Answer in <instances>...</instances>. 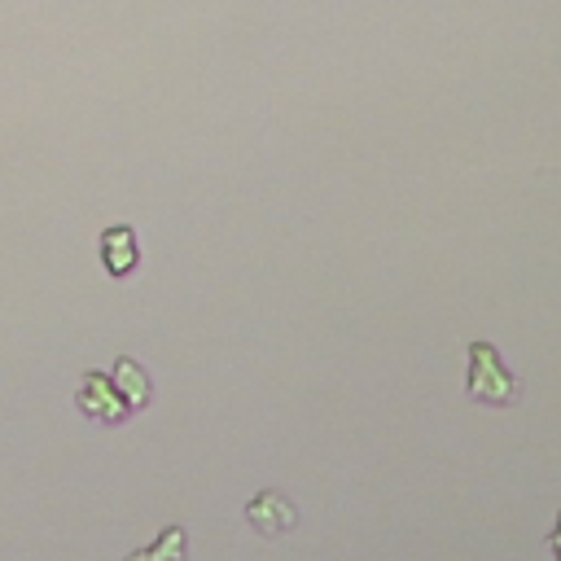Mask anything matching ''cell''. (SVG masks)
Listing matches in <instances>:
<instances>
[{
  "label": "cell",
  "mask_w": 561,
  "mask_h": 561,
  "mask_svg": "<svg viewBox=\"0 0 561 561\" xmlns=\"http://www.w3.org/2000/svg\"><path fill=\"white\" fill-rule=\"evenodd\" d=\"M75 408L79 412H88L92 421H101V425H118V421H127L131 412H127V403L118 399V390H114V381L105 377V373H96V368H88L83 373V381H79V390H75Z\"/></svg>",
  "instance_id": "cell-3"
},
{
  "label": "cell",
  "mask_w": 561,
  "mask_h": 561,
  "mask_svg": "<svg viewBox=\"0 0 561 561\" xmlns=\"http://www.w3.org/2000/svg\"><path fill=\"white\" fill-rule=\"evenodd\" d=\"M465 394H469L473 403H482V408H513V403L522 399L517 377L508 373L500 346L486 342V337L469 342V377H465Z\"/></svg>",
  "instance_id": "cell-1"
},
{
  "label": "cell",
  "mask_w": 561,
  "mask_h": 561,
  "mask_svg": "<svg viewBox=\"0 0 561 561\" xmlns=\"http://www.w3.org/2000/svg\"><path fill=\"white\" fill-rule=\"evenodd\" d=\"M298 522H302L298 504H294L285 491H276V486H263V491L245 504V526H250L254 535H263V539H280V535H289Z\"/></svg>",
  "instance_id": "cell-2"
},
{
  "label": "cell",
  "mask_w": 561,
  "mask_h": 561,
  "mask_svg": "<svg viewBox=\"0 0 561 561\" xmlns=\"http://www.w3.org/2000/svg\"><path fill=\"white\" fill-rule=\"evenodd\" d=\"M543 543H548V548H552V557L561 561V513H557V522H552V530L543 535Z\"/></svg>",
  "instance_id": "cell-7"
},
{
  "label": "cell",
  "mask_w": 561,
  "mask_h": 561,
  "mask_svg": "<svg viewBox=\"0 0 561 561\" xmlns=\"http://www.w3.org/2000/svg\"><path fill=\"white\" fill-rule=\"evenodd\" d=\"M123 561H188V530H184V522L162 526V535L149 548H136Z\"/></svg>",
  "instance_id": "cell-6"
},
{
  "label": "cell",
  "mask_w": 561,
  "mask_h": 561,
  "mask_svg": "<svg viewBox=\"0 0 561 561\" xmlns=\"http://www.w3.org/2000/svg\"><path fill=\"white\" fill-rule=\"evenodd\" d=\"M101 263H105L110 276H127L140 263V245H136V232L127 224L101 232Z\"/></svg>",
  "instance_id": "cell-5"
},
{
  "label": "cell",
  "mask_w": 561,
  "mask_h": 561,
  "mask_svg": "<svg viewBox=\"0 0 561 561\" xmlns=\"http://www.w3.org/2000/svg\"><path fill=\"white\" fill-rule=\"evenodd\" d=\"M110 381H114V390H118V399L127 403V412H140V408H149V399H153V381H149V373L131 359V355H118L114 359V368H110Z\"/></svg>",
  "instance_id": "cell-4"
}]
</instances>
